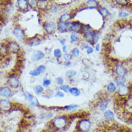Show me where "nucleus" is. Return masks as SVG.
Returning <instances> with one entry per match:
<instances>
[{
    "mask_svg": "<svg viewBox=\"0 0 132 132\" xmlns=\"http://www.w3.org/2000/svg\"><path fill=\"white\" fill-rule=\"evenodd\" d=\"M55 83L57 86H61L64 85V79L62 77H58L55 79Z\"/></svg>",
    "mask_w": 132,
    "mask_h": 132,
    "instance_id": "a18cd8bd",
    "label": "nucleus"
},
{
    "mask_svg": "<svg viewBox=\"0 0 132 132\" xmlns=\"http://www.w3.org/2000/svg\"><path fill=\"white\" fill-rule=\"evenodd\" d=\"M16 4L18 10L22 12H25L30 10L27 0H17Z\"/></svg>",
    "mask_w": 132,
    "mask_h": 132,
    "instance_id": "2eb2a0df",
    "label": "nucleus"
},
{
    "mask_svg": "<svg viewBox=\"0 0 132 132\" xmlns=\"http://www.w3.org/2000/svg\"><path fill=\"white\" fill-rule=\"evenodd\" d=\"M97 11L98 12V13L100 14V15L101 16L102 19H103V20L107 18V17H109L111 15V13H110L109 10L107 8H106V7H100L97 10Z\"/></svg>",
    "mask_w": 132,
    "mask_h": 132,
    "instance_id": "412c9836",
    "label": "nucleus"
},
{
    "mask_svg": "<svg viewBox=\"0 0 132 132\" xmlns=\"http://www.w3.org/2000/svg\"><path fill=\"white\" fill-rule=\"evenodd\" d=\"M23 95L24 97V98L28 102H30L31 101H32L35 96L33 95L32 93H30L28 91H24L23 92Z\"/></svg>",
    "mask_w": 132,
    "mask_h": 132,
    "instance_id": "473e14b6",
    "label": "nucleus"
},
{
    "mask_svg": "<svg viewBox=\"0 0 132 132\" xmlns=\"http://www.w3.org/2000/svg\"><path fill=\"white\" fill-rule=\"evenodd\" d=\"M40 119L44 121H51L54 118V113L53 112H45L41 113L40 116Z\"/></svg>",
    "mask_w": 132,
    "mask_h": 132,
    "instance_id": "b1692460",
    "label": "nucleus"
},
{
    "mask_svg": "<svg viewBox=\"0 0 132 132\" xmlns=\"http://www.w3.org/2000/svg\"><path fill=\"white\" fill-rule=\"evenodd\" d=\"M116 90H117V87L115 85V83L113 82H109L106 86V92L110 95L116 94Z\"/></svg>",
    "mask_w": 132,
    "mask_h": 132,
    "instance_id": "4be33fe9",
    "label": "nucleus"
},
{
    "mask_svg": "<svg viewBox=\"0 0 132 132\" xmlns=\"http://www.w3.org/2000/svg\"><path fill=\"white\" fill-rule=\"evenodd\" d=\"M7 85L12 89H18L20 87V80L15 72L10 73L7 78Z\"/></svg>",
    "mask_w": 132,
    "mask_h": 132,
    "instance_id": "7ed1b4c3",
    "label": "nucleus"
},
{
    "mask_svg": "<svg viewBox=\"0 0 132 132\" xmlns=\"http://www.w3.org/2000/svg\"><path fill=\"white\" fill-rule=\"evenodd\" d=\"M14 108V103L11 102L9 99H5V98L0 99V112H12Z\"/></svg>",
    "mask_w": 132,
    "mask_h": 132,
    "instance_id": "0eeeda50",
    "label": "nucleus"
},
{
    "mask_svg": "<svg viewBox=\"0 0 132 132\" xmlns=\"http://www.w3.org/2000/svg\"><path fill=\"white\" fill-rule=\"evenodd\" d=\"M93 123L89 118L78 120L76 123V130L78 132H90L92 129Z\"/></svg>",
    "mask_w": 132,
    "mask_h": 132,
    "instance_id": "f03ea898",
    "label": "nucleus"
},
{
    "mask_svg": "<svg viewBox=\"0 0 132 132\" xmlns=\"http://www.w3.org/2000/svg\"><path fill=\"white\" fill-rule=\"evenodd\" d=\"M81 46H82V49L86 50L87 48H88V47L90 46L88 43H86V42H85V41H84V42H82V43H81Z\"/></svg>",
    "mask_w": 132,
    "mask_h": 132,
    "instance_id": "3c124183",
    "label": "nucleus"
},
{
    "mask_svg": "<svg viewBox=\"0 0 132 132\" xmlns=\"http://www.w3.org/2000/svg\"><path fill=\"white\" fill-rule=\"evenodd\" d=\"M127 123H129V124L132 126V113L131 114V116H130V117H129V121H128V122Z\"/></svg>",
    "mask_w": 132,
    "mask_h": 132,
    "instance_id": "4d7b16f0",
    "label": "nucleus"
},
{
    "mask_svg": "<svg viewBox=\"0 0 132 132\" xmlns=\"http://www.w3.org/2000/svg\"><path fill=\"white\" fill-rule=\"evenodd\" d=\"M69 93L73 97H78L81 95V91L76 87H70Z\"/></svg>",
    "mask_w": 132,
    "mask_h": 132,
    "instance_id": "cd10ccee",
    "label": "nucleus"
},
{
    "mask_svg": "<svg viewBox=\"0 0 132 132\" xmlns=\"http://www.w3.org/2000/svg\"><path fill=\"white\" fill-rule=\"evenodd\" d=\"M77 75V72L74 70H70L67 71L65 73V76L68 79H73V77Z\"/></svg>",
    "mask_w": 132,
    "mask_h": 132,
    "instance_id": "72a5a7b5",
    "label": "nucleus"
},
{
    "mask_svg": "<svg viewBox=\"0 0 132 132\" xmlns=\"http://www.w3.org/2000/svg\"><path fill=\"white\" fill-rule=\"evenodd\" d=\"M26 41L27 43L30 47H35L41 44L42 38H41L38 35H36V36H35L27 38Z\"/></svg>",
    "mask_w": 132,
    "mask_h": 132,
    "instance_id": "4468645a",
    "label": "nucleus"
},
{
    "mask_svg": "<svg viewBox=\"0 0 132 132\" xmlns=\"http://www.w3.org/2000/svg\"><path fill=\"white\" fill-rule=\"evenodd\" d=\"M99 39H100V32L98 30H93V41L94 45L98 43Z\"/></svg>",
    "mask_w": 132,
    "mask_h": 132,
    "instance_id": "58836bf2",
    "label": "nucleus"
},
{
    "mask_svg": "<svg viewBox=\"0 0 132 132\" xmlns=\"http://www.w3.org/2000/svg\"><path fill=\"white\" fill-rule=\"evenodd\" d=\"M3 26H4V24L2 23V22H0V33H2V29H3Z\"/></svg>",
    "mask_w": 132,
    "mask_h": 132,
    "instance_id": "13d9d810",
    "label": "nucleus"
},
{
    "mask_svg": "<svg viewBox=\"0 0 132 132\" xmlns=\"http://www.w3.org/2000/svg\"><path fill=\"white\" fill-rule=\"evenodd\" d=\"M114 73L116 77H125L128 73V70L123 64L118 62L114 66Z\"/></svg>",
    "mask_w": 132,
    "mask_h": 132,
    "instance_id": "9d476101",
    "label": "nucleus"
},
{
    "mask_svg": "<svg viewBox=\"0 0 132 132\" xmlns=\"http://www.w3.org/2000/svg\"><path fill=\"white\" fill-rule=\"evenodd\" d=\"M86 53H87L88 55H90V54H92V53L94 52V48H93L92 46H89L86 50Z\"/></svg>",
    "mask_w": 132,
    "mask_h": 132,
    "instance_id": "8fccbe9b",
    "label": "nucleus"
},
{
    "mask_svg": "<svg viewBox=\"0 0 132 132\" xmlns=\"http://www.w3.org/2000/svg\"><path fill=\"white\" fill-rule=\"evenodd\" d=\"M125 132H132V129H126Z\"/></svg>",
    "mask_w": 132,
    "mask_h": 132,
    "instance_id": "bf43d9fd",
    "label": "nucleus"
},
{
    "mask_svg": "<svg viewBox=\"0 0 132 132\" xmlns=\"http://www.w3.org/2000/svg\"><path fill=\"white\" fill-rule=\"evenodd\" d=\"M33 91L37 95H42L45 92V87L41 85H36L35 86H34V87H33Z\"/></svg>",
    "mask_w": 132,
    "mask_h": 132,
    "instance_id": "bb28decb",
    "label": "nucleus"
},
{
    "mask_svg": "<svg viewBox=\"0 0 132 132\" xmlns=\"http://www.w3.org/2000/svg\"><path fill=\"white\" fill-rule=\"evenodd\" d=\"M79 107L80 106L78 104H70V105L63 106V110L68 112H73V111H76L77 109L79 108Z\"/></svg>",
    "mask_w": 132,
    "mask_h": 132,
    "instance_id": "a878e982",
    "label": "nucleus"
},
{
    "mask_svg": "<svg viewBox=\"0 0 132 132\" xmlns=\"http://www.w3.org/2000/svg\"><path fill=\"white\" fill-rule=\"evenodd\" d=\"M70 121L68 117V115L61 114L55 116L50 121V123L53 126L55 131H64L69 128L70 126Z\"/></svg>",
    "mask_w": 132,
    "mask_h": 132,
    "instance_id": "f257e3e1",
    "label": "nucleus"
},
{
    "mask_svg": "<svg viewBox=\"0 0 132 132\" xmlns=\"http://www.w3.org/2000/svg\"><path fill=\"white\" fill-rule=\"evenodd\" d=\"M7 49L10 54L19 55L21 53V46L19 43L14 40H7L6 41Z\"/></svg>",
    "mask_w": 132,
    "mask_h": 132,
    "instance_id": "39448f33",
    "label": "nucleus"
},
{
    "mask_svg": "<svg viewBox=\"0 0 132 132\" xmlns=\"http://www.w3.org/2000/svg\"><path fill=\"white\" fill-rule=\"evenodd\" d=\"M30 9L35 10L37 8V0H27Z\"/></svg>",
    "mask_w": 132,
    "mask_h": 132,
    "instance_id": "37998d69",
    "label": "nucleus"
},
{
    "mask_svg": "<svg viewBox=\"0 0 132 132\" xmlns=\"http://www.w3.org/2000/svg\"><path fill=\"white\" fill-rule=\"evenodd\" d=\"M29 74H30L31 77H38L41 75V73L38 71V70L35 68L34 70H31L30 72H29Z\"/></svg>",
    "mask_w": 132,
    "mask_h": 132,
    "instance_id": "79ce46f5",
    "label": "nucleus"
},
{
    "mask_svg": "<svg viewBox=\"0 0 132 132\" xmlns=\"http://www.w3.org/2000/svg\"><path fill=\"white\" fill-rule=\"evenodd\" d=\"M73 132H78V131H77L76 130H75V131H73Z\"/></svg>",
    "mask_w": 132,
    "mask_h": 132,
    "instance_id": "680f3d73",
    "label": "nucleus"
},
{
    "mask_svg": "<svg viewBox=\"0 0 132 132\" xmlns=\"http://www.w3.org/2000/svg\"><path fill=\"white\" fill-rule=\"evenodd\" d=\"M82 38L85 40V42L88 43L89 45L94 46V41H93V30L87 32V33H82Z\"/></svg>",
    "mask_w": 132,
    "mask_h": 132,
    "instance_id": "aec40b11",
    "label": "nucleus"
},
{
    "mask_svg": "<svg viewBox=\"0 0 132 132\" xmlns=\"http://www.w3.org/2000/svg\"><path fill=\"white\" fill-rule=\"evenodd\" d=\"M129 16V13L124 12V11H121L119 13V18H125L126 17Z\"/></svg>",
    "mask_w": 132,
    "mask_h": 132,
    "instance_id": "09e8293b",
    "label": "nucleus"
},
{
    "mask_svg": "<svg viewBox=\"0 0 132 132\" xmlns=\"http://www.w3.org/2000/svg\"><path fill=\"white\" fill-rule=\"evenodd\" d=\"M100 132H109V131H107V130H102V131H101Z\"/></svg>",
    "mask_w": 132,
    "mask_h": 132,
    "instance_id": "052dcab7",
    "label": "nucleus"
},
{
    "mask_svg": "<svg viewBox=\"0 0 132 132\" xmlns=\"http://www.w3.org/2000/svg\"><path fill=\"white\" fill-rule=\"evenodd\" d=\"M29 104H30V106L32 107V108H35V107H40V102H39V100L37 99L36 97H35L32 101H31L30 102H29Z\"/></svg>",
    "mask_w": 132,
    "mask_h": 132,
    "instance_id": "e433bc0d",
    "label": "nucleus"
},
{
    "mask_svg": "<svg viewBox=\"0 0 132 132\" xmlns=\"http://www.w3.org/2000/svg\"><path fill=\"white\" fill-rule=\"evenodd\" d=\"M45 57V53L40 51V50H35L33 51L32 56H31V60L33 62H37L40 61L42 59H43Z\"/></svg>",
    "mask_w": 132,
    "mask_h": 132,
    "instance_id": "f3484780",
    "label": "nucleus"
},
{
    "mask_svg": "<svg viewBox=\"0 0 132 132\" xmlns=\"http://www.w3.org/2000/svg\"><path fill=\"white\" fill-rule=\"evenodd\" d=\"M53 56L57 60H60L63 57V52L60 48H55L53 51Z\"/></svg>",
    "mask_w": 132,
    "mask_h": 132,
    "instance_id": "2f4dec72",
    "label": "nucleus"
},
{
    "mask_svg": "<svg viewBox=\"0 0 132 132\" xmlns=\"http://www.w3.org/2000/svg\"><path fill=\"white\" fill-rule=\"evenodd\" d=\"M114 3L119 7H126L130 4V1H128V0H116V1H114Z\"/></svg>",
    "mask_w": 132,
    "mask_h": 132,
    "instance_id": "7c9ffc66",
    "label": "nucleus"
},
{
    "mask_svg": "<svg viewBox=\"0 0 132 132\" xmlns=\"http://www.w3.org/2000/svg\"><path fill=\"white\" fill-rule=\"evenodd\" d=\"M51 4V2L48 0H37L36 10L39 12H45L48 11Z\"/></svg>",
    "mask_w": 132,
    "mask_h": 132,
    "instance_id": "f8f14e48",
    "label": "nucleus"
},
{
    "mask_svg": "<svg viewBox=\"0 0 132 132\" xmlns=\"http://www.w3.org/2000/svg\"><path fill=\"white\" fill-rule=\"evenodd\" d=\"M10 53L8 51L6 42L0 43V61L5 59L9 57Z\"/></svg>",
    "mask_w": 132,
    "mask_h": 132,
    "instance_id": "a211bd4d",
    "label": "nucleus"
},
{
    "mask_svg": "<svg viewBox=\"0 0 132 132\" xmlns=\"http://www.w3.org/2000/svg\"><path fill=\"white\" fill-rule=\"evenodd\" d=\"M70 54L73 56V57L78 58V57L80 56V49L78 47L73 48V49L71 50V51H70Z\"/></svg>",
    "mask_w": 132,
    "mask_h": 132,
    "instance_id": "c9c22d12",
    "label": "nucleus"
},
{
    "mask_svg": "<svg viewBox=\"0 0 132 132\" xmlns=\"http://www.w3.org/2000/svg\"><path fill=\"white\" fill-rule=\"evenodd\" d=\"M126 82V79L125 77H116L114 80V83L116 87H121V86L125 85Z\"/></svg>",
    "mask_w": 132,
    "mask_h": 132,
    "instance_id": "c756f323",
    "label": "nucleus"
},
{
    "mask_svg": "<svg viewBox=\"0 0 132 132\" xmlns=\"http://www.w3.org/2000/svg\"><path fill=\"white\" fill-rule=\"evenodd\" d=\"M67 51H68V46H67V45H65V46H62V52H63L64 53H67Z\"/></svg>",
    "mask_w": 132,
    "mask_h": 132,
    "instance_id": "6e6d98bb",
    "label": "nucleus"
},
{
    "mask_svg": "<svg viewBox=\"0 0 132 132\" xmlns=\"http://www.w3.org/2000/svg\"><path fill=\"white\" fill-rule=\"evenodd\" d=\"M126 108H128L129 109L132 108V93L126 98L125 105H124Z\"/></svg>",
    "mask_w": 132,
    "mask_h": 132,
    "instance_id": "f704fd0d",
    "label": "nucleus"
},
{
    "mask_svg": "<svg viewBox=\"0 0 132 132\" xmlns=\"http://www.w3.org/2000/svg\"><path fill=\"white\" fill-rule=\"evenodd\" d=\"M94 48H95V51H101V45H100V43H96V44H95L94 46Z\"/></svg>",
    "mask_w": 132,
    "mask_h": 132,
    "instance_id": "864d4df0",
    "label": "nucleus"
},
{
    "mask_svg": "<svg viewBox=\"0 0 132 132\" xmlns=\"http://www.w3.org/2000/svg\"><path fill=\"white\" fill-rule=\"evenodd\" d=\"M45 33L47 35H52L57 30V23L54 21H45L43 24Z\"/></svg>",
    "mask_w": 132,
    "mask_h": 132,
    "instance_id": "1a4fd4ad",
    "label": "nucleus"
},
{
    "mask_svg": "<svg viewBox=\"0 0 132 132\" xmlns=\"http://www.w3.org/2000/svg\"><path fill=\"white\" fill-rule=\"evenodd\" d=\"M59 41H60V44L62 45V46H63L66 45L67 39H66L65 38H61L59 40Z\"/></svg>",
    "mask_w": 132,
    "mask_h": 132,
    "instance_id": "603ef678",
    "label": "nucleus"
},
{
    "mask_svg": "<svg viewBox=\"0 0 132 132\" xmlns=\"http://www.w3.org/2000/svg\"><path fill=\"white\" fill-rule=\"evenodd\" d=\"M103 117L109 121H112L115 119V114L111 110H106L105 112H103Z\"/></svg>",
    "mask_w": 132,
    "mask_h": 132,
    "instance_id": "5701e85b",
    "label": "nucleus"
},
{
    "mask_svg": "<svg viewBox=\"0 0 132 132\" xmlns=\"http://www.w3.org/2000/svg\"><path fill=\"white\" fill-rule=\"evenodd\" d=\"M59 89L60 91H62L64 93H69L70 89V87L68 85H63L60 86Z\"/></svg>",
    "mask_w": 132,
    "mask_h": 132,
    "instance_id": "4c0bfd02",
    "label": "nucleus"
},
{
    "mask_svg": "<svg viewBox=\"0 0 132 132\" xmlns=\"http://www.w3.org/2000/svg\"><path fill=\"white\" fill-rule=\"evenodd\" d=\"M85 7L87 10H98L101 7L100 2L96 0H88L84 3Z\"/></svg>",
    "mask_w": 132,
    "mask_h": 132,
    "instance_id": "6ab92c4d",
    "label": "nucleus"
},
{
    "mask_svg": "<svg viewBox=\"0 0 132 132\" xmlns=\"http://www.w3.org/2000/svg\"><path fill=\"white\" fill-rule=\"evenodd\" d=\"M91 30H93V27L90 24H84L83 27H82V30L81 34L89 32V31H91Z\"/></svg>",
    "mask_w": 132,
    "mask_h": 132,
    "instance_id": "ea45409f",
    "label": "nucleus"
},
{
    "mask_svg": "<svg viewBox=\"0 0 132 132\" xmlns=\"http://www.w3.org/2000/svg\"><path fill=\"white\" fill-rule=\"evenodd\" d=\"M71 61H64L63 62V65L65 66V67H70L71 66Z\"/></svg>",
    "mask_w": 132,
    "mask_h": 132,
    "instance_id": "5fc2aeb1",
    "label": "nucleus"
},
{
    "mask_svg": "<svg viewBox=\"0 0 132 132\" xmlns=\"http://www.w3.org/2000/svg\"><path fill=\"white\" fill-rule=\"evenodd\" d=\"M55 98H63L65 95V93L62 92V91H60V90H58V91H57L56 93H55Z\"/></svg>",
    "mask_w": 132,
    "mask_h": 132,
    "instance_id": "de8ad7c7",
    "label": "nucleus"
},
{
    "mask_svg": "<svg viewBox=\"0 0 132 132\" xmlns=\"http://www.w3.org/2000/svg\"><path fill=\"white\" fill-rule=\"evenodd\" d=\"M73 56L70 53H65L63 54V59L64 61H71L73 59Z\"/></svg>",
    "mask_w": 132,
    "mask_h": 132,
    "instance_id": "a19ab883",
    "label": "nucleus"
},
{
    "mask_svg": "<svg viewBox=\"0 0 132 132\" xmlns=\"http://www.w3.org/2000/svg\"><path fill=\"white\" fill-rule=\"evenodd\" d=\"M52 84V80L48 78H45L43 81V86L44 87H48L49 86L51 85Z\"/></svg>",
    "mask_w": 132,
    "mask_h": 132,
    "instance_id": "c03bdc74",
    "label": "nucleus"
},
{
    "mask_svg": "<svg viewBox=\"0 0 132 132\" xmlns=\"http://www.w3.org/2000/svg\"><path fill=\"white\" fill-rule=\"evenodd\" d=\"M57 30L60 33H64L68 32V30H67V24L57 21Z\"/></svg>",
    "mask_w": 132,
    "mask_h": 132,
    "instance_id": "393cba45",
    "label": "nucleus"
},
{
    "mask_svg": "<svg viewBox=\"0 0 132 132\" xmlns=\"http://www.w3.org/2000/svg\"><path fill=\"white\" fill-rule=\"evenodd\" d=\"M12 34L16 39L19 40L20 41H24V40L26 41L27 38L25 31L20 26H16L14 27L12 30Z\"/></svg>",
    "mask_w": 132,
    "mask_h": 132,
    "instance_id": "9b49d317",
    "label": "nucleus"
},
{
    "mask_svg": "<svg viewBox=\"0 0 132 132\" xmlns=\"http://www.w3.org/2000/svg\"><path fill=\"white\" fill-rule=\"evenodd\" d=\"M109 100L107 97V94L104 96H101L98 102L96 103V107L99 109L101 112H105L107 108L109 107Z\"/></svg>",
    "mask_w": 132,
    "mask_h": 132,
    "instance_id": "6e6552de",
    "label": "nucleus"
},
{
    "mask_svg": "<svg viewBox=\"0 0 132 132\" xmlns=\"http://www.w3.org/2000/svg\"><path fill=\"white\" fill-rule=\"evenodd\" d=\"M80 41V37L78 33H71L70 36V43H75Z\"/></svg>",
    "mask_w": 132,
    "mask_h": 132,
    "instance_id": "c85d7f7f",
    "label": "nucleus"
},
{
    "mask_svg": "<svg viewBox=\"0 0 132 132\" xmlns=\"http://www.w3.org/2000/svg\"><path fill=\"white\" fill-rule=\"evenodd\" d=\"M36 68L37 69V70H38V71H39V72L41 73V74H43V73L45 72L47 70L46 66H45V65H44V64L39 65V66H37V67H36Z\"/></svg>",
    "mask_w": 132,
    "mask_h": 132,
    "instance_id": "49530a36",
    "label": "nucleus"
},
{
    "mask_svg": "<svg viewBox=\"0 0 132 132\" xmlns=\"http://www.w3.org/2000/svg\"><path fill=\"white\" fill-rule=\"evenodd\" d=\"M74 17H75V15L72 12H65L60 16L58 21L63 23L67 24L70 22H71L74 18Z\"/></svg>",
    "mask_w": 132,
    "mask_h": 132,
    "instance_id": "dca6fc26",
    "label": "nucleus"
},
{
    "mask_svg": "<svg viewBox=\"0 0 132 132\" xmlns=\"http://www.w3.org/2000/svg\"><path fill=\"white\" fill-rule=\"evenodd\" d=\"M12 94H13L12 89L8 85L2 86L0 87V96L2 97L3 98L5 99L10 98L12 96Z\"/></svg>",
    "mask_w": 132,
    "mask_h": 132,
    "instance_id": "ddd939ff",
    "label": "nucleus"
},
{
    "mask_svg": "<svg viewBox=\"0 0 132 132\" xmlns=\"http://www.w3.org/2000/svg\"><path fill=\"white\" fill-rule=\"evenodd\" d=\"M132 93V87L130 85H123L119 87L116 90V95L118 98H126Z\"/></svg>",
    "mask_w": 132,
    "mask_h": 132,
    "instance_id": "423d86ee",
    "label": "nucleus"
},
{
    "mask_svg": "<svg viewBox=\"0 0 132 132\" xmlns=\"http://www.w3.org/2000/svg\"><path fill=\"white\" fill-rule=\"evenodd\" d=\"M83 25L79 20H72L68 23H67V30L71 33H78L81 34Z\"/></svg>",
    "mask_w": 132,
    "mask_h": 132,
    "instance_id": "20e7f679",
    "label": "nucleus"
}]
</instances>
